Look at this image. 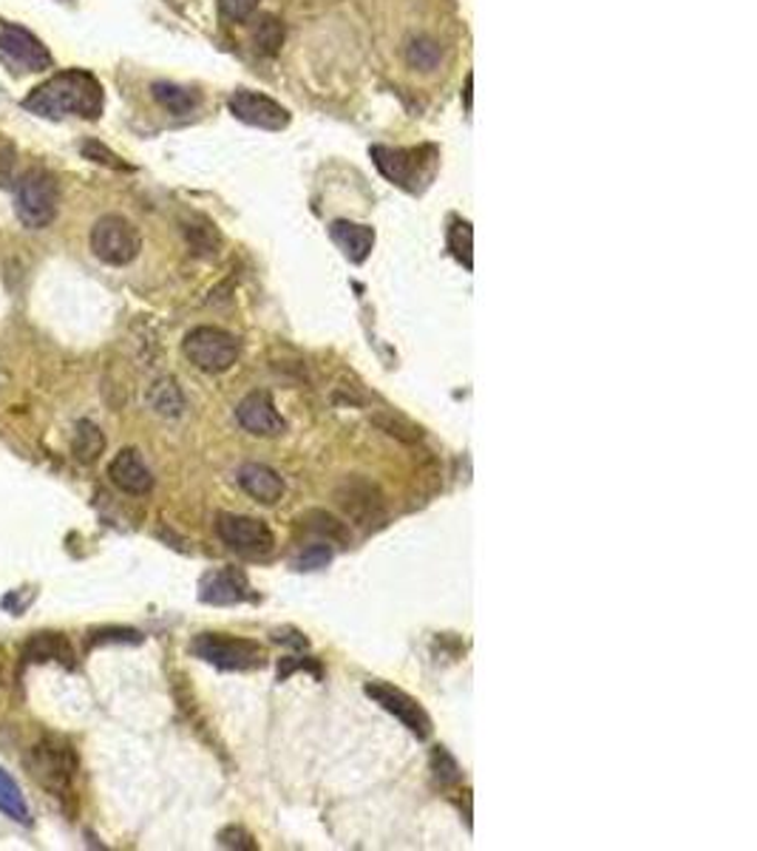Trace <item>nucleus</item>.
<instances>
[{
	"label": "nucleus",
	"instance_id": "31",
	"mask_svg": "<svg viewBox=\"0 0 757 851\" xmlns=\"http://www.w3.org/2000/svg\"><path fill=\"white\" fill-rule=\"evenodd\" d=\"M82 153H100V157H102L100 162H106V166H117V168H122L120 159H117L114 153H108L102 146H97V142H86V146H82Z\"/></svg>",
	"mask_w": 757,
	"mask_h": 851
},
{
	"label": "nucleus",
	"instance_id": "11",
	"mask_svg": "<svg viewBox=\"0 0 757 851\" xmlns=\"http://www.w3.org/2000/svg\"><path fill=\"white\" fill-rule=\"evenodd\" d=\"M236 418L245 426L250 434H259V438H276L287 429L285 418L278 414L276 403L270 401V394L252 392L247 394L245 401L236 407Z\"/></svg>",
	"mask_w": 757,
	"mask_h": 851
},
{
	"label": "nucleus",
	"instance_id": "30",
	"mask_svg": "<svg viewBox=\"0 0 757 851\" xmlns=\"http://www.w3.org/2000/svg\"><path fill=\"white\" fill-rule=\"evenodd\" d=\"M318 520L316 531H321V534H332V537H343V528L338 525V520H332V517L327 514H312Z\"/></svg>",
	"mask_w": 757,
	"mask_h": 851
},
{
	"label": "nucleus",
	"instance_id": "15",
	"mask_svg": "<svg viewBox=\"0 0 757 851\" xmlns=\"http://www.w3.org/2000/svg\"><path fill=\"white\" fill-rule=\"evenodd\" d=\"M329 236H332V242L343 250L349 261L360 264V261H367V256L372 253L375 248V230L367 228V224H355L347 222V219H338L329 228Z\"/></svg>",
	"mask_w": 757,
	"mask_h": 851
},
{
	"label": "nucleus",
	"instance_id": "22",
	"mask_svg": "<svg viewBox=\"0 0 757 851\" xmlns=\"http://www.w3.org/2000/svg\"><path fill=\"white\" fill-rule=\"evenodd\" d=\"M256 49L261 51V54H267V58H272L278 49H281V43H285V26H281V20H276L272 14H261L259 18V26H256Z\"/></svg>",
	"mask_w": 757,
	"mask_h": 851
},
{
	"label": "nucleus",
	"instance_id": "1",
	"mask_svg": "<svg viewBox=\"0 0 757 851\" xmlns=\"http://www.w3.org/2000/svg\"><path fill=\"white\" fill-rule=\"evenodd\" d=\"M102 102L106 97H102L100 80L91 71L69 69L38 86L23 100V109L49 120H63V117L97 120L102 114Z\"/></svg>",
	"mask_w": 757,
	"mask_h": 851
},
{
	"label": "nucleus",
	"instance_id": "19",
	"mask_svg": "<svg viewBox=\"0 0 757 851\" xmlns=\"http://www.w3.org/2000/svg\"><path fill=\"white\" fill-rule=\"evenodd\" d=\"M71 451L80 463H94L106 451V434L100 432V426L91 420H77L74 438H71Z\"/></svg>",
	"mask_w": 757,
	"mask_h": 851
},
{
	"label": "nucleus",
	"instance_id": "26",
	"mask_svg": "<svg viewBox=\"0 0 757 851\" xmlns=\"http://www.w3.org/2000/svg\"><path fill=\"white\" fill-rule=\"evenodd\" d=\"M375 423L384 429L386 434H391V438H400V440H420V429L417 426H411L409 420L404 418H391V414H375Z\"/></svg>",
	"mask_w": 757,
	"mask_h": 851
},
{
	"label": "nucleus",
	"instance_id": "6",
	"mask_svg": "<svg viewBox=\"0 0 757 851\" xmlns=\"http://www.w3.org/2000/svg\"><path fill=\"white\" fill-rule=\"evenodd\" d=\"M190 653L221 670H247L261 664V648L247 639H233L225 633H202L190 642Z\"/></svg>",
	"mask_w": 757,
	"mask_h": 851
},
{
	"label": "nucleus",
	"instance_id": "12",
	"mask_svg": "<svg viewBox=\"0 0 757 851\" xmlns=\"http://www.w3.org/2000/svg\"><path fill=\"white\" fill-rule=\"evenodd\" d=\"M108 477H111V483L117 485L120 491L133 497H142L153 489V474L151 469L146 465V460L139 458L137 449H122L111 465H108Z\"/></svg>",
	"mask_w": 757,
	"mask_h": 851
},
{
	"label": "nucleus",
	"instance_id": "10",
	"mask_svg": "<svg viewBox=\"0 0 757 851\" xmlns=\"http://www.w3.org/2000/svg\"><path fill=\"white\" fill-rule=\"evenodd\" d=\"M228 106L236 120L247 122V126L265 128V131H281V128H287V122H290L287 109H281L270 97L256 94V91L239 89L230 97Z\"/></svg>",
	"mask_w": 757,
	"mask_h": 851
},
{
	"label": "nucleus",
	"instance_id": "23",
	"mask_svg": "<svg viewBox=\"0 0 757 851\" xmlns=\"http://www.w3.org/2000/svg\"><path fill=\"white\" fill-rule=\"evenodd\" d=\"M440 58H442L440 46H437L431 38H417V40H411L409 49H406V60H409L411 69L431 71V69H437V63H440Z\"/></svg>",
	"mask_w": 757,
	"mask_h": 851
},
{
	"label": "nucleus",
	"instance_id": "25",
	"mask_svg": "<svg viewBox=\"0 0 757 851\" xmlns=\"http://www.w3.org/2000/svg\"><path fill=\"white\" fill-rule=\"evenodd\" d=\"M329 562H332V548L329 545H310V548H303V551L298 553L292 565H296L298 571H318V568H327Z\"/></svg>",
	"mask_w": 757,
	"mask_h": 851
},
{
	"label": "nucleus",
	"instance_id": "17",
	"mask_svg": "<svg viewBox=\"0 0 757 851\" xmlns=\"http://www.w3.org/2000/svg\"><path fill=\"white\" fill-rule=\"evenodd\" d=\"M26 659L29 661H60L66 668L74 664L71 644L66 642L63 633H34L26 644Z\"/></svg>",
	"mask_w": 757,
	"mask_h": 851
},
{
	"label": "nucleus",
	"instance_id": "8",
	"mask_svg": "<svg viewBox=\"0 0 757 851\" xmlns=\"http://www.w3.org/2000/svg\"><path fill=\"white\" fill-rule=\"evenodd\" d=\"M0 51L29 71L51 69V51L46 49L43 40L9 20H0Z\"/></svg>",
	"mask_w": 757,
	"mask_h": 851
},
{
	"label": "nucleus",
	"instance_id": "14",
	"mask_svg": "<svg viewBox=\"0 0 757 851\" xmlns=\"http://www.w3.org/2000/svg\"><path fill=\"white\" fill-rule=\"evenodd\" d=\"M239 485L252 497V500L272 505L285 497V480L276 469L265 463H245L239 469Z\"/></svg>",
	"mask_w": 757,
	"mask_h": 851
},
{
	"label": "nucleus",
	"instance_id": "18",
	"mask_svg": "<svg viewBox=\"0 0 757 851\" xmlns=\"http://www.w3.org/2000/svg\"><path fill=\"white\" fill-rule=\"evenodd\" d=\"M151 91L153 100H157L165 111H171V114L177 117L193 114V111L199 109V102H202V97L196 94L193 89H185V86L177 83H153Z\"/></svg>",
	"mask_w": 757,
	"mask_h": 851
},
{
	"label": "nucleus",
	"instance_id": "2",
	"mask_svg": "<svg viewBox=\"0 0 757 851\" xmlns=\"http://www.w3.org/2000/svg\"><path fill=\"white\" fill-rule=\"evenodd\" d=\"M14 210H18V219L23 228H49L60 210V184L58 179H54V173L43 171V168L26 171L23 177H20Z\"/></svg>",
	"mask_w": 757,
	"mask_h": 851
},
{
	"label": "nucleus",
	"instance_id": "3",
	"mask_svg": "<svg viewBox=\"0 0 757 851\" xmlns=\"http://www.w3.org/2000/svg\"><path fill=\"white\" fill-rule=\"evenodd\" d=\"M91 253L100 261L111 264V268H126L139 256L142 248V239H139V230L128 222L120 213H108L100 217L91 228L89 236Z\"/></svg>",
	"mask_w": 757,
	"mask_h": 851
},
{
	"label": "nucleus",
	"instance_id": "13",
	"mask_svg": "<svg viewBox=\"0 0 757 851\" xmlns=\"http://www.w3.org/2000/svg\"><path fill=\"white\" fill-rule=\"evenodd\" d=\"M424 151H404V148H372V159L378 171L384 173L389 182L400 184V188H415L420 179V168H424Z\"/></svg>",
	"mask_w": 757,
	"mask_h": 851
},
{
	"label": "nucleus",
	"instance_id": "27",
	"mask_svg": "<svg viewBox=\"0 0 757 851\" xmlns=\"http://www.w3.org/2000/svg\"><path fill=\"white\" fill-rule=\"evenodd\" d=\"M431 769H435V778L440 783H455L460 781V767H457V761L451 755H448L442 747H437L435 752H431Z\"/></svg>",
	"mask_w": 757,
	"mask_h": 851
},
{
	"label": "nucleus",
	"instance_id": "4",
	"mask_svg": "<svg viewBox=\"0 0 757 851\" xmlns=\"http://www.w3.org/2000/svg\"><path fill=\"white\" fill-rule=\"evenodd\" d=\"M26 767L32 772L34 781L54 792L58 798H69L71 778H74V752L69 743L63 741H40L32 747V752L26 755Z\"/></svg>",
	"mask_w": 757,
	"mask_h": 851
},
{
	"label": "nucleus",
	"instance_id": "20",
	"mask_svg": "<svg viewBox=\"0 0 757 851\" xmlns=\"http://www.w3.org/2000/svg\"><path fill=\"white\" fill-rule=\"evenodd\" d=\"M148 403L162 418H179L185 412V394L173 378H159L148 392Z\"/></svg>",
	"mask_w": 757,
	"mask_h": 851
},
{
	"label": "nucleus",
	"instance_id": "5",
	"mask_svg": "<svg viewBox=\"0 0 757 851\" xmlns=\"http://www.w3.org/2000/svg\"><path fill=\"white\" fill-rule=\"evenodd\" d=\"M182 352L202 372H228L239 358V341L219 327H196L185 336Z\"/></svg>",
	"mask_w": 757,
	"mask_h": 851
},
{
	"label": "nucleus",
	"instance_id": "21",
	"mask_svg": "<svg viewBox=\"0 0 757 851\" xmlns=\"http://www.w3.org/2000/svg\"><path fill=\"white\" fill-rule=\"evenodd\" d=\"M0 812L7 814V818L18 820V823H29V807L23 801V792H20L18 783L0 769Z\"/></svg>",
	"mask_w": 757,
	"mask_h": 851
},
{
	"label": "nucleus",
	"instance_id": "16",
	"mask_svg": "<svg viewBox=\"0 0 757 851\" xmlns=\"http://www.w3.org/2000/svg\"><path fill=\"white\" fill-rule=\"evenodd\" d=\"M202 602L208 604H236L247 599V582L236 571H213L202 579Z\"/></svg>",
	"mask_w": 757,
	"mask_h": 851
},
{
	"label": "nucleus",
	"instance_id": "29",
	"mask_svg": "<svg viewBox=\"0 0 757 851\" xmlns=\"http://www.w3.org/2000/svg\"><path fill=\"white\" fill-rule=\"evenodd\" d=\"M221 14L236 23H245L252 12H256V0H219Z\"/></svg>",
	"mask_w": 757,
	"mask_h": 851
},
{
	"label": "nucleus",
	"instance_id": "7",
	"mask_svg": "<svg viewBox=\"0 0 757 851\" xmlns=\"http://www.w3.org/2000/svg\"><path fill=\"white\" fill-rule=\"evenodd\" d=\"M367 695L375 701V704H380L386 712H391V715L398 718L400 724H404L409 732H415L417 738H429L431 718L426 715L424 707L417 704L411 695H406L404 690H398V687H391V684H384V681H369Z\"/></svg>",
	"mask_w": 757,
	"mask_h": 851
},
{
	"label": "nucleus",
	"instance_id": "24",
	"mask_svg": "<svg viewBox=\"0 0 757 851\" xmlns=\"http://www.w3.org/2000/svg\"><path fill=\"white\" fill-rule=\"evenodd\" d=\"M448 248L457 259L471 270V224L468 222H455L451 230H448Z\"/></svg>",
	"mask_w": 757,
	"mask_h": 851
},
{
	"label": "nucleus",
	"instance_id": "9",
	"mask_svg": "<svg viewBox=\"0 0 757 851\" xmlns=\"http://www.w3.org/2000/svg\"><path fill=\"white\" fill-rule=\"evenodd\" d=\"M221 542L239 553H267L272 548V531L267 522L245 514H221L216 522Z\"/></svg>",
	"mask_w": 757,
	"mask_h": 851
},
{
	"label": "nucleus",
	"instance_id": "28",
	"mask_svg": "<svg viewBox=\"0 0 757 851\" xmlns=\"http://www.w3.org/2000/svg\"><path fill=\"white\" fill-rule=\"evenodd\" d=\"M219 845H225V849H239V851H252V849H256V843H252L250 834H247L245 829H239V827L221 829V832H219Z\"/></svg>",
	"mask_w": 757,
	"mask_h": 851
}]
</instances>
